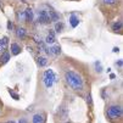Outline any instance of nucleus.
I'll return each instance as SVG.
<instances>
[{
  "label": "nucleus",
  "mask_w": 123,
  "mask_h": 123,
  "mask_svg": "<svg viewBox=\"0 0 123 123\" xmlns=\"http://www.w3.org/2000/svg\"><path fill=\"white\" fill-rule=\"evenodd\" d=\"M38 22L42 23V25H48V23L51 22L46 10H39L38 11Z\"/></svg>",
  "instance_id": "nucleus-4"
},
{
  "label": "nucleus",
  "mask_w": 123,
  "mask_h": 123,
  "mask_svg": "<svg viewBox=\"0 0 123 123\" xmlns=\"http://www.w3.org/2000/svg\"><path fill=\"white\" fill-rule=\"evenodd\" d=\"M17 18H18V21H25V11H20L17 13Z\"/></svg>",
  "instance_id": "nucleus-19"
},
{
  "label": "nucleus",
  "mask_w": 123,
  "mask_h": 123,
  "mask_svg": "<svg viewBox=\"0 0 123 123\" xmlns=\"http://www.w3.org/2000/svg\"><path fill=\"white\" fill-rule=\"evenodd\" d=\"M27 50H28V51H31V52H32V51H33V49H32V48H31V46H27Z\"/></svg>",
  "instance_id": "nucleus-29"
},
{
  "label": "nucleus",
  "mask_w": 123,
  "mask_h": 123,
  "mask_svg": "<svg viewBox=\"0 0 123 123\" xmlns=\"http://www.w3.org/2000/svg\"><path fill=\"white\" fill-rule=\"evenodd\" d=\"M48 15H49V18H50V21L55 22V23H56V22H59V20H60V16H59V13H57V12L52 11V10H49Z\"/></svg>",
  "instance_id": "nucleus-9"
},
{
  "label": "nucleus",
  "mask_w": 123,
  "mask_h": 123,
  "mask_svg": "<svg viewBox=\"0 0 123 123\" xmlns=\"http://www.w3.org/2000/svg\"><path fill=\"white\" fill-rule=\"evenodd\" d=\"M37 63H38V66L39 67H45L46 65H48V59L45 57V56H38L37 57Z\"/></svg>",
  "instance_id": "nucleus-15"
},
{
  "label": "nucleus",
  "mask_w": 123,
  "mask_h": 123,
  "mask_svg": "<svg viewBox=\"0 0 123 123\" xmlns=\"http://www.w3.org/2000/svg\"><path fill=\"white\" fill-rule=\"evenodd\" d=\"M57 115H59V117H60L61 119H66V118L68 117V110H67L65 106H60V107L57 109Z\"/></svg>",
  "instance_id": "nucleus-7"
},
{
  "label": "nucleus",
  "mask_w": 123,
  "mask_h": 123,
  "mask_svg": "<svg viewBox=\"0 0 123 123\" xmlns=\"http://www.w3.org/2000/svg\"><path fill=\"white\" fill-rule=\"evenodd\" d=\"M7 44H9V38L7 37H4V38L0 39V51H1V52L6 51Z\"/></svg>",
  "instance_id": "nucleus-10"
},
{
  "label": "nucleus",
  "mask_w": 123,
  "mask_h": 123,
  "mask_svg": "<svg viewBox=\"0 0 123 123\" xmlns=\"http://www.w3.org/2000/svg\"><path fill=\"white\" fill-rule=\"evenodd\" d=\"M86 102H88V105H89V106H93V99H92V94L90 93H88L86 94Z\"/></svg>",
  "instance_id": "nucleus-18"
},
{
  "label": "nucleus",
  "mask_w": 123,
  "mask_h": 123,
  "mask_svg": "<svg viewBox=\"0 0 123 123\" xmlns=\"http://www.w3.org/2000/svg\"><path fill=\"white\" fill-rule=\"evenodd\" d=\"M55 42H56V39H55V33L51 31L48 36H46V38H45V43H46V44H54Z\"/></svg>",
  "instance_id": "nucleus-13"
},
{
  "label": "nucleus",
  "mask_w": 123,
  "mask_h": 123,
  "mask_svg": "<svg viewBox=\"0 0 123 123\" xmlns=\"http://www.w3.org/2000/svg\"><path fill=\"white\" fill-rule=\"evenodd\" d=\"M18 123H28V121H27V118H25V117H21V118L18 119Z\"/></svg>",
  "instance_id": "nucleus-24"
},
{
  "label": "nucleus",
  "mask_w": 123,
  "mask_h": 123,
  "mask_svg": "<svg viewBox=\"0 0 123 123\" xmlns=\"http://www.w3.org/2000/svg\"><path fill=\"white\" fill-rule=\"evenodd\" d=\"M101 96H102V99H105V90L101 92Z\"/></svg>",
  "instance_id": "nucleus-28"
},
{
  "label": "nucleus",
  "mask_w": 123,
  "mask_h": 123,
  "mask_svg": "<svg viewBox=\"0 0 123 123\" xmlns=\"http://www.w3.org/2000/svg\"><path fill=\"white\" fill-rule=\"evenodd\" d=\"M59 78L54 73V71H51V69H46V71H44L43 73V83L45 85V88H51L52 84H54L55 82H57Z\"/></svg>",
  "instance_id": "nucleus-2"
},
{
  "label": "nucleus",
  "mask_w": 123,
  "mask_h": 123,
  "mask_svg": "<svg viewBox=\"0 0 123 123\" xmlns=\"http://www.w3.org/2000/svg\"><path fill=\"white\" fill-rule=\"evenodd\" d=\"M117 65H118V66H119V67H122V60H119V61H118V62H117Z\"/></svg>",
  "instance_id": "nucleus-26"
},
{
  "label": "nucleus",
  "mask_w": 123,
  "mask_h": 123,
  "mask_svg": "<svg viewBox=\"0 0 123 123\" xmlns=\"http://www.w3.org/2000/svg\"><path fill=\"white\" fill-rule=\"evenodd\" d=\"M95 71L98 72V73H100L101 71H102V68H101V65H100V62L98 61V62H95Z\"/></svg>",
  "instance_id": "nucleus-20"
},
{
  "label": "nucleus",
  "mask_w": 123,
  "mask_h": 123,
  "mask_svg": "<svg viewBox=\"0 0 123 123\" xmlns=\"http://www.w3.org/2000/svg\"><path fill=\"white\" fill-rule=\"evenodd\" d=\"M10 50H11V54L16 56V55H18L21 52V46H20V44H17V43H12Z\"/></svg>",
  "instance_id": "nucleus-8"
},
{
  "label": "nucleus",
  "mask_w": 123,
  "mask_h": 123,
  "mask_svg": "<svg viewBox=\"0 0 123 123\" xmlns=\"http://www.w3.org/2000/svg\"><path fill=\"white\" fill-rule=\"evenodd\" d=\"M117 1V0H104V3L105 4H109V5H111V4H115Z\"/></svg>",
  "instance_id": "nucleus-22"
},
{
  "label": "nucleus",
  "mask_w": 123,
  "mask_h": 123,
  "mask_svg": "<svg viewBox=\"0 0 123 123\" xmlns=\"http://www.w3.org/2000/svg\"><path fill=\"white\" fill-rule=\"evenodd\" d=\"M65 79H66V83L69 85L71 89H73L76 92H82L84 89V82L77 72L67 71L65 73Z\"/></svg>",
  "instance_id": "nucleus-1"
},
{
  "label": "nucleus",
  "mask_w": 123,
  "mask_h": 123,
  "mask_svg": "<svg viewBox=\"0 0 123 123\" xmlns=\"http://www.w3.org/2000/svg\"><path fill=\"white\" fill-rule=\"evenodd\" d=\"M118 51H119L118 48H113V52H118Z\"/></svg>",
  "instance_id": "nucleus-25"
},
{
  "label": "nucleus",
  "mask_w": 123,
  "mask_h": 123,
  "mask_svg": "<svg viewBox=\"0 0 123 123\" xmlns=\"http://www.w3.org/2000/svg\"><path fill=\"white\" fill-rule=\"evenodd\" d=\"M6 123H16L15 121H9V122H6Z\"/></svg>",
  "instance_id": "nucleus-30"
},
{
  "label": "nucleus",
  "mask_w": 123,
  "mask_h": 123,
  "mask_svg": "<svg viewBox=\"0 0 123 123\" xmlns=\"http://www.w3.org/2000/svg\"><path fill=\"white\" fill-rule=\"evenodd\" d=\"M32 123H45V113L39 112L32 117Z\"/></svg>",
  "instance_id": "nucleus-5"
},
{
  "label": "nucleus",
  "mask_w": 123,
  "mask_h": 123,
  "mask_svg": "<svg viewBox=\"0 0 123 123\" xmlns=\"http://www.w3.org/2000/svg\"><path fill=\"white\" fill-rule=\"evenodd\" d=\"M65 123H72V122H71V121H66Z\"/></svg>",
  "instance_id": "nucleus-31"
},
{
  "label": "nucleus",
  "mask_w": 123,
  "mask_h": 123,
  "mask_svg": "<svg viewBox=\"0 0 123 123\" xmlns=\"http://www.w3.org/2000/svg\"><path fill=\"white\" fill-rule=\"evenodd\" d=\"M33 20H34L33 10H32L31 7L26 9V10H25V21H27V22H33Z\"/></svg>",
  "instance_id": "nucleus-6"
},
{
  "label": "nucleus",
  "mask_w": 123,
  "mask_h": 123,
  "mask_svg": "<svg viewBox=\"0 0 123 123\" xmlns=\"http://www.w3.org/2000/svg\"><path fill=\"white\" fill-rule=\"evenodd\" d=\"M115 77H116V76H115L113 73H111V74H110V78H111V79H115Z\"/></svg>",
  "instance_id": "nucleus-27"
},
{
  "label": "nucleus",
  "mask_w": 123,
  "mask_h": 123,
  "mask_svg": "<svg viewBox=\"0 0 123 123\" xmlns=\"http://www.w3.org/2000/svg\"><path fill=\"white\" fill-rule=\"evenodd\" d=\"M69 23H71V26H72L73 28H76V27L78 26V23H79L78 16H77V15H74V13H72L71 16H69Z\"/></svg>",
  "instance_id": "nucleus-12"
},
{
  "label": "nucleus",
  "mask_w": 123,
  "mask_h": 123,
  "mask_svg": "<svg viewBox=\"0 0 123 123\" xmlns=\"http://www.w3.org/2000/svg\"><path fill=\"white\" fill-rule=\"evenodd\" d=\"M106 115L110 119H117V118H121L122 115H123V110H122V106L121 105H111V106L107 109L106 111Z\"/></svg>",
  "instance_id": "nucleus-3"
},
{
  "label": "nucleus",
  "mask_w": 123,
  "mask_h": 123,
  "mask_svg": "<svg viewBox=\"0 0 123 123\" xmlns=\"http://www.w3.org/2000/svg\"><path fill=\"white\" fill-rule=\"evenodd\" d=\"M9 93H10V94H11V95L13 96V99H15V100H18V95H17V94H16V93H15L13 90L9 89Z\"/></svg>",
  "instance_id": "nucleus-21"
},
{
  "label": "nucleus",
  "mask_w": 123,
  "mask_h": 123,
  "mask_svg": "<svg viewBox=\"0 0 123 123\" xmlns=\"http://www.w3.org/2000/svg\"><path fill=\"white\" fill-rule=\"evenodd\" d=\"M112 29H113V31H121V29H122V21L115 22V23L112 25Z\"/></svg>",
  "instance_id": "nucleus-17"
},
{
  "label": "nucleus",
  "mask_w": 123,
  "mask_h": 123,
  "mask_svg": "<svg viewBox=\"0 0 123 123\" xmlns=\"http://www.w3.org/2000/svg\"><path fill=\"white\" fill-rule=\"evenodd\" d=\"M7 28H9V31H12V28H13V23H12L11 21L7 22Z\"/></svg>",
  "instance_id": "nucleus-23"
},
{
  "label": "nucleus",
  "mask_w": 123,
  "mask_h": 123,
  "mask_svg": "<svg viewBox=\"0 0 123 123\" xmlns=\"http://www.w3.org/2000/svg\"><path fill=\"white\" fill-rule=\"evenodd\" d=\"M63 28H65V25L62 22H56L55 23V32L56 33H62L63 32Z\"/></svg>",
  "instance_id": "nucleus-16"
},
{
  "label": "nucleus",
  "mask_w": 123,
  "mask_h": 123,
  "mask_svg": "<svg viewBox=\"0 0 123 123\" xmlns=\"http://www.w3.org/2000/svg\"><path fill=\"white\" fill-rule=\"evenodd\" d=\"M9 60H10V52L9 51H4L3 55L0 56V63L5 65L6 62H9Z\"/></svg>",
  "instance_id": "nucleus-14"
},
{
  "label": "nucleus",
  "mask_w": 123,
  "mask_h": 123,
  "mask_svg": "<svg viewBox=\"0 0 123 123\" xmlns=\"http://www.w3.org/2000/svg\"><path fill=\"white\" fill-rule=\"evenodd\" d=\"M16 36L18 37L20 39L25 38V37L27 36V29H26L25 27H18V28L16 29Z\"/></svg>",
  "instance_id": "nucleus-11"
}]
</instances>
